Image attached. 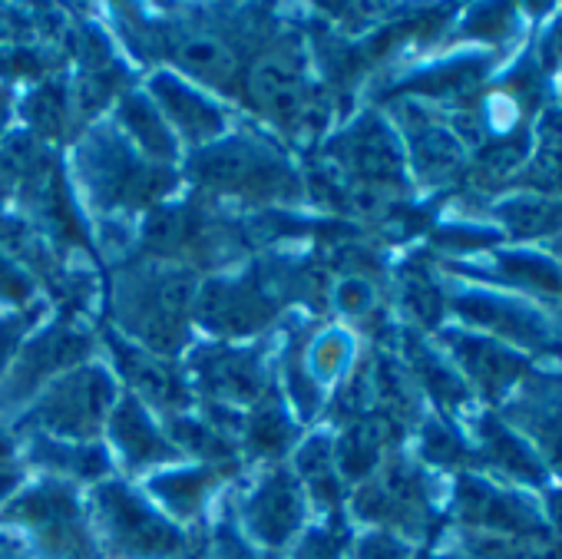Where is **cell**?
<instances>
[{"label": "cell", "instance_id": "obj_8", "mask_svg": "<svg viewBox=\"0 0 562 559\" xmlns=\"http://www.w3.org/2000/svg\"><path fill=\"white\" fill-rule=\"evenodd\" d=\"M302 519H305L302 483L285 470L271 473L245 503V529L261 546H285L302 529Z\"/></svg>", "mask_w": 562, "mask_h": 559}, {"label": "cell", "instance_id": "obj_49", "mask_svg": "<svg viewBox=\"0 0 562 559\" xmlns=\"http://www.w3.org/2000/svg\"><path fill=\"white\" fill-rule=\"evenodd\" d=\"M4 123H8V113H4V110H0V130H4Z\"/></svg>", "mask_w": 562, "mask_h": 559}, {"label": "cell", "instance_id": "obj_35", "mask_svg": "<svg viewBox=\"0 0 562 559\" xmlns=\"http://www.w3.org/2000/svg\"><path fill=\"white\" fill-rule=\"evenodd\" d=\"M516 24H519L516 11L506 8V4H499V8H480L470 18L467 31L473 37H483V41H503V37H513L516 34Z\"/></svg>", "mask_w": 562, "mask_h": 559}, {"label": "cell", "instance_id": "obj_44", "mask_svg": "<svg viewBox=\"0 0 562 559\" xmlns=\"http://www.w3.org/2000/svg\"><path fill=\"white\" fill-rule=\"evenodd\" d=\"M546 516H549V523L555 526V533H562V487L549 493V500H546Z\"/></svg>", "mask_w": 562, "mask_h": 559}, {"label": "cell", "instance_id": "obj_26", "mask_svg": "<svg viewBox=\"0 0 562 559\" xmlns=\"http://www.w3.org/2000/svg\"><path fill=\"white\" fill-rule=\"evenodd\" d=\"M215 483H218V470H179V473L156 477L153 480V493L176 516H195Z\"/></svg>", "mask_w": 562, "mask_h": 559}, {"label": "cell", "instance_id": "obj_14", "mask_svg": "<svg viewBox=\"0 0 562 559\" xmlns=\"http://www.w3.org/2000/svg\"><path fill=\"white\" fill-rule=\"evenodd\" d=\"M355 506L364 519H374L384 526L417 529L424 523V513H427V496H424V483L414 470L391 467L381 480L364 483Z\"/></svg>", "mask_w": 562, "mask_h": 559}, {"label": "cell", "instance_id": "obj_39", "mask_svg": "<svg viewBox=\"0 0 562 559\" xmlns=\"http://www.w3.org/2000/svg\"><path fill=\"white\" fill-rule=\"evenodd\" d=\"M407 305L414 309V315L420 322H437V315L443 309L437 289L427 282V278H414V282H407Z\"/></svg>", "mask_w": 562, "mask_h": 559}, {"label": "cell", "instance_id": "obj_48", "mask_svg": "<svg viewBox=\"0 0 562 559\" xmlns=\"http://www.w3.org/2000/svg\"><path fill=\"white\" fill-rule=\"evenodd\" d=\"M222 559H255V556H248L245 549H238V546H232V549H225V556Z\"/></svg>", "mask_w": 562, "mask_h": 559}, {"label": "cell", "instance_id": "obj_10", "mask_svg": "<svg viewBox=\"0 0 562 559\" xmlns=\"http://www.w3.org/2000/svg\"><path fill=\"white\" fill-rule=\"evenodd\" d=\"M274 315L271 299L251 282V278H228L212 282L195 302V318L222 335H248L261 328Z\"/></svg>", "mask_w": 562, "mask_h": 559}, {"label": "cell", "instance_id": "obj_34", "mask_svg": "<svg viewBox=\"0 0 562 559\" xmlns=\"http://www.w3.org/2000/svg\"><path fill=\"white\" fill-rule=\"evenodd\" d=\"M189 235H192V222H189V212L186 209H162L146 225V242L153 248H166V251L186 245Z\"/></svg>", "mask_w": 562, "mask_h": 559}, {"label": "cell", "instance_id": "obj_41", "mask_svg": "<svg viewBox=\"0 0 562 559\" xmlns=\"http://www.w3.org/2000/svg\"><path fill=\"white\" fill-rule=\"evenodd\" d=\"M27 332V318H8V322H0V374H4V368L11 365L21 338Z\"/></svg>", "mask_w": 562, "mask_h": 559}, {"label": "cell", "instance_id": "obj_18", "mask_svg": "<svg viewBox=\"0 0 562 559\" xmlns=\"http://www.w3.org/2000/svg\"><path fill=\"white\" fill-rule=\"evenodd\" d=\"M199 378L218 401H255L265 388L261 361L255 351H209L199 361Z\"/></svg>", "mask_w": 562, "mask_h": 559}, {"label": "cell", "instance_id": "obj_23", "mask_svg": "<svg viewBox=\"0 0 562 559\" xmlns=\"http://www.w3.org/2000/svg\"><path fill=\"white\" fill-rule=\"evenodd\" d=\"M496 275L503 282L539 292V295H555L562 299V268L549 261L546 255L536 251H499L496 255Z\"/></svg>", "mask_w": 562, "mask_h": 559}, {"label": "cell", "instance_id": "obj_2", "mask_svg": "<svg viewBox=\"0 0 562 559\" xmlns=\"http://www.w3.org/2000/svg\"><path fill=\"white\" fill-rule=\"evenodd\" d=\"M195 176L209 189L222 192H245V195H261V199H289L299 195V179L292 169L274 159L268 149L235 139V143H218L205 153L195 156Z\"/></svg>", "mask_w": 562, "mask_h": 559}, {"label": "cell", "instance_id": "obj_17", "mask_svg": "<svg viewBox=\"0 0 562 559\" xmlns=\"http://www.w3.org/2000/svg\"><path fill=\"white\" fill-rule=\"evenodd\" d=\"M153 97H156V110H162L192 143H209L215 136H222L225 130V120H222V110L212 107L199 90L186 87L182 80L162 74L153 80Z\"/></svg>", "mask_w": 562, "mask_h": 559}, {"label": "cell", "instance_id": "obj_13", "mask_svg": "<svg viewBox=\"0 0 562 559\" xmlns=\"http://www.w3.org/2000/svg\"><path fill=\"white\" fill-rule=\"evenodd\" d=\"M341 163L371 186H401L404 182V153L397 136L378 120H361L341 143Z\"/></svg>", "mask_w": 562, "mask_h": 559}, {"label": "cell", "instance_id": "obj_40", "mask_svg": "<svg viewBox=\"0 0 562 559\" xmlns=\"http://www.w3.org/2000/svg\"><path fill=\"white\" fill-rule=\"evenodd\" d=\"M345 358H348V342L338 332L325 335L318 342V348H315V368H318V374H335L345 365Z\"/></svg>", "mask_w": 562, "mask_h": 559}, {"label": "cell", "instance_id": "obj_36", "mask_svg": "<svg viewBox=\"0 0 562 559\" xmlns=\"http://www.w3.org/2000/svg\"><path fill=\"white\" fill-rule=\"evenodd\" d=\"M463 454H467V447H463V440L450 427L430 424L424 431V457L427 460H434V463H453V460H463Z\"/></svg>", "mask_w": 562, "mask_h": 559}, {"label": "cell", "instance_id": "obj_31", "mask_svg": "<svg viewBox=\"0 0 562 559\" xmlns=\"http://www.w3.org/2000/svg\"><path fill=\"white\" fill-rule=\"evenodd\" d=\"M248 444L258 454H281L292 444V421L278 404H261L248 421Z\"/></svg>", "mask_w": 562, "mask_h": 559}, {"label": "cell", "instance_id": "obj_50", "mask_svg": "<svg viewBox=\"0 0 562 559\" xmlns=\"http://www.w3.org/2000/svg\"><path fill=\"white\" fill-rule=\"evenodd\" d=\"M186 559H202V556H186Z\"/></svg>", "mask_w": 562, "mask_h": 559}, {"label": "cell", "instance_id": "obj_12", "mask_svg": "<svg viewBox=\"0 0 562 559\" xmlns=\"http://www.w3.org/2000/svg\"><path fill=\"white\" fill-rule=\"evenodd\" d=\"M447 342H450V351H453V358L460 361L463 374H467L486 398H503V394H506L513 384H519V381L526 378V371H529V361H526L519 351H513V348H506V345H499V342H493V338H486V335L450 332Z\"/></svg>", "mask_w": 562, "mask_h": 559}, {"label": "cell", "instance_id": "obj_46", "mask_svg": "<svg viewBox=\"0 0 562 559\" xmlns=\"http://www.w3.org/2000/svg\"><path fill=\"white\" fill-rule=\"evenodd\" d=\"M0 37H18V14L0 11Z\"/></svg>", "mask_w": 562, "mask_h": 559}, {"label": "cell", "instance_id": "obj_27", "mask_svg": "<svg viewBox=\"0 0 562 559\" xmlns=\"http://www.w3.org/2000/svg\"><path fill=\"white\" fill-rule=\"evenodd\" d=\"M411 146H414V163L424 176L430 179H443L457 169L460 163V143L453 133L440 130V126H420L414 136H411Z\"/></svg>", "mask_w": 562, "mask_h": 559}, {"label": "cell", "instance_id": "obj_33", "mask_svg": "<svg viewBox=\"0 0 562 559\" xmlns=\"http://www.w3.org/2000/svg\"><path fill=\"white\" fill-rule=\"evenodd\" d=\"M27 120L41 133L57 136L64 130V120H67V93H64V87H54V83L37 87L31 93V100H27Z\"/></svg>", "mask_w": 562, "mask_h": 559}, {"label": "cell", "instance_id": "obj_3", "mask_svg": "<svg viewBox=\"0 0 562 559\" xmlns=\"http://www.w3.org/2000/svg\"><path fill=\"white\" fill-rule=\"evenodd\" d=\"M100 523L116 552L133 559H172L182 552L186 536L156 510H149L139 496H133L123 483H103L97 490Z\"/></svg>", "mask_w": 562, "mask_h": 559}, {"label": "cell", "instance_id": "obj_1", "mask_svg": "<svg viewBox=\"0 0 562 559\" xmlns=\"http://www.w3.org/2000/svg\"><path fill=\"white\" fill-rule=\"evenodd\" d=\"M192 305L195 286L189 271H149L120 286V322L153 355H172L182 345Z\"/></svg>", "mask_w": 562, "mask_h": 559}, {"label": "cell", "instance_id": "obj_16", "mask_svg": "<svg viewBox=\"0 0 562 559\" xmlns=\"http://www.w3.org/2000/svg\"><path fill=\"white\" fill-rule=\"evenodd\" d=\"M509 421L536 440L546 470L562 477V384H532L509 407Z\"/></svg>", "mask_w": 562, "mask_h": 559}, {"label": "cell", "instance_id": "obj_43", "mask_svg": "<svg viewBox=\"0 0 562 559\" xmlns=\"http://www.w3.org/2000/svg\"><path fill=\"white\" fill-rule=\"evenodd\" d=\"M299 559H335V546L328 543V536L315 533V536L302 546Z\"/></svg>", "mask_w": 562, "mask_h": 559}, {"label": "cell", "instance_id": "obj_7", "mask_svg": "<svg viewBox=\"0 0 562 559\" xmlns=\"http://www.w3.org/2000/svg\"><path fill=\"white\" fill-rule=\"evenodd\" d=\"M83 166H87V176H90V186H93V192L103 199V202H126V205H133V202H143V199H149V195H156V192H162V189H169L172 186V176L169 172H162V169H153V166H143L120 139H106V136H100L93 146H90V153H87V159H83Z\"/></svg>", "mask_w": 562, "mask_h": 559}, {"label": "cell", "instance_id": "obj_32", "mask_svg": "<svg viewBox=\"0 0 562 559\" xmlns=\"http://www.w3.org/2000/svg\"><path fill=\"white\" fill-rule=\"evenodd\" d=\"M172 437L182 450L205 457V460H228L232 444L222 427L202 424V421H172Z\"/></svg>", "mask_w": 562, "mask_h": 559}, {"label": "cell", "instance_id": "obj_45", "mask_svg": "<svg viewBox=\"0 0 562 559\" xmlns=\"http://www.w3.org/2000/svg\"><path fill=\"white\" fill-rule=\"evenodd\" d=\"M18 480H21V473L14 467H0V500L18 487Z\"/></svg>", "mask_w": 562, "mask_h": 559}, {"label": "cell", "instance_id": "obj_37", "mask_svg": "<svg viewBox=\"0 0 562 559\" xmlns=\"http://www.w3.org/2000/svg\"><path fill=\"white\" fill-rule=\"evenodd\" d=\"M31 295H34L31 275L21 271L4 251H0V299L14 302V305H24V302H31Z\"/></svg>", "mask_w": 562, "mask_h": 559}, {"label": "cell", "instance_id": "obj_4", "mask_svg": "<svg viewBox=\"0 0 562 559\" xmlns=\"http://www.w3.org/2000/svg\"><path fill=\"white\" fill-rule=\"evenodd\" d=\"M113 414V381L100 368H83L60 378L50 394L37 404L34 424H41L50 437L83 440L103 427Z\"/></svg>", "mask_w": 562, "mask_h": 559}, {"label": "cell", "instance_id": "obj_11", "mask_svg": "<svg viewBox=\"0 0 562 559\" xmlns=\"http://www.w3.org/2000/svg\"><path fill=\"white\" fill-rule=\"evenodd\" d=\"M453 309L467 325L486 328V332H493L513 345L536 348V345L549 342L546 318L519 299H503V295H490V292H467L453 302Z\"/></svg>", "mask_w": 562, "mask_h": 559}, {"label": "cell", "instance_id": "obj_6", "mask_svg": "<svg viewBox=\"0 0 562 559\" xmlns=\"http://www.w3.org/2000/svg\"><path fill=\"white\" fill-rule=\"evenodd\" d=\"M457 510L460 519L483 536H506V539H542L546 516L513 490L493 487L480 477H463L457 483Z\"/></svg>", "mask_w": 562, "mask_h": 559}, {"label": "cell", "instance_id": "obj_20", "mask_svg": "<svg viewBox=\"0 0 562 559\" xmlns=\"http://www.w3.org/2000/svg\"><path fill=\"white\" fill-rule=\"evenodd\" d=\"M483 457L490 460V467H496L499 473H506L516 483H529V487H542L549 470L539 460V454L509 427H503L499 421H483Z\"/></svg>", "mask_w": 562, "mask_h": 559}, {"label": "cell", "instance_id": "obj_9", "mask_svg": "<svg viewBox=\"0 0 562 559\" xmlns=\"http://www.w3.org/2000/svg\"><path fill=\"white\" fill-rule=\"evenodd\" d=\"M87 348H90V338H87L80 328H74V325H54V328H47V332L21 355V361H18V368H14V374H11L4 394H0V404H4V401H14V404L24 401V398L34 394L44 381L57 378V371L77 365V361L87 355Z\"/></svg>", "mask_w": 562, "mask_h": 559}, {"label": "cell", "instance_id": "obj_19", "mask_svg": "<svg viewBox=\"0 0 562 559\" xmlns=\"http://www.w3.org/2000/svg\"><path fill=\"white\" fill-rule=\"evenodd\" d=\"M110 345H113V355H116L123 374L130 378V384H133L146 401H153V404H159V407H179V404H186V388H182V381L176 378V371H172L159 355L139 351V348H133V345H126V342H120V338H110Z\"/></svg>", "mask_w": 562, "mask_h": 559}, {"label": "cell", "instance_id": "obj_28", "mask_svg": "<svg viewBox=\"0 0 562 559\" xmlns=\"http://www.w3.org/2000/svg\"><path fill=\"white\" fill-rule=\"evenodd\" d=\"M503 222L513 228V235H542L552 232L555 225H562V202L559 199H546V195H526V199H513L503 205Z\"/></svg>", "mask_w": 562, "mask_h": 559}, {"label": "cell", "instance_id": "obj_24", "mask_svg": "<svg viewBox=\"0 0 562 559\" xmlns=\"http://www.w3.org/2000/svg\"><path fill=\"white\" fill-rule=\"evenodd\" d=\"M123 126L130 130V136L136 139V146L143 153H149L159 163H172L176 159V139L162 123V113L146 100V97H126L120 107Z\"/></svg>", "mask_w": 562, "mask_h": 559}, {"label": "cell", "instance_id": "obj_29", "mask_svg": "<svg viewBox=\"0 0 562 559\" xmlns=\"http://www.w3.org/2000/svg\"><path fill=\"white\" fill-rule=\"evenodd\" d=\"M299 473H302V480L308 483V490L315 493L318 503H325V506H335L338 503L341 487H338V473H335V457H331V450H328L325 440L315 437L312 444L302 447V454H299Z\"/></svg>", "mask_w": 562, "mask_h": 559}, {"label": "cell", "instance_id": "obj_47", "mask_svg": "<svg viewBox=\"0 0 562 559\" xmlns=\"http://www.w3.org/2000/svg\"><path fill=\"white\" fill-rule=\"evenodd\" d=\"M11 457H14V447H11V440L4 437V431H0V467H14Z\"/></svg>", "mask_w": 562, "mask_h": 559}, {"label": "cell", "instance_id": "obj_42", "mask_svg": "<svg viewBox=\"0 0 562 559\" xmlns=\"http://www.w3.org/2000/svg\"><path fill=\"white\" fill-rule=\"evenodd\" d=\"M371 286L364 282V278H358V275H351L348 282L338 289V302H341V309H348V312H364V309H371Z\"/></svg>", "mask_w": 562, "mask_h": 559}, {"label": "cell", "instance_id": "obj_15", "mask_svg": "<svg viewBox=\"0 0 562 559\" xmlns=\"http://www.w3.org/2000/svg\"><path fill=\"white\" fill-rule=\"evenodd\" d=\"M248 90L271 120L285 123V126H295V123L315 116L308 83H305L299 64H292L289 57H265L251 70Z\"/></svg>", "mask_w": 562, "mask_h": 559}, {"label": "cell", "instance_id": "obj_30", "mask_svg": "<svg viewBox=\"0 0 562 559\" xmlns=\"http://www.w3.org/2000/svg\"><path fill=\"white\" fill-rule=\"evenodd\" d=\"M37 457L57 470H70L74 477H100L106 473V454L100 447H80V444H60V440H50V437H41L37 440Z\"/></svg>", "mask_w": 562, "mask_h": 559}, {"label": "cell", "instance_id": "obj_5", "mask_svg": "<svg viewBox=\"0 0 562 559\" xmlns=\"http://www.w3.org/2000/svg\"><path fill=\"white\" fill-rule=\"evenodd\" d=\"M11 516L31 526L54 559H93L97 556V546L80 516V503L74 490L64 483L37 487L21 503H14Z\"/></svg>", "mask_w": 562, "mask_h": 559}, {"label": "cell", "instance_id": "obj_21", "mask_svg": "<svg viewBox=\"0 0 562 559\" xmlns=\"http://www.w3.org/2000/svg\"><path fill=\"white\" fill-rule=\"evenodd\" d=\"M110 434L116 447L130 457V463H153V460H172L176 447L156 431L149 414L139 401H123L110 414Z\"/></svg>", "mask_w": 562, "mask_h": 559}, {"label": "cell", "instance_id": "obj_38", "mask_svg": "<svg viewBox=\"0 0 562 559\" xmlns=\"http://www.w3.org/2000/svg\"><path fill=\"white\" fill-rule=\"evenodd\" d=\"M355 559H411V549L394 533H371L358 543Z\"/></svg>", "mask_w": 562, "mask_h": 559}, {"label": "cell", "instance_id": "obj_22", "mask_svg": "<svg viewBox=\"0 0 562 559\" xmlns=\"http://www.w3.org/2000/svg\"><path fill=\"white\" fill-rule=\"evenodd\" d=\"M172 60L189 70L192 77L205 80V83H228L232 74H235V57L232 51L212 37V34H202V31H189V34H179L176 44H172Z\"/></svg>", "mask_w": 562, "mask_h": 559}, {"label": "cell", "instance_id": "obj_25", "mask_svg": "<svg viewBox=\"0 0 562 559\" xmlns=\"http://www.w3.org/2000/svg\"><path fill=\"white\" fill-rule=\"evenodd\" d=\"M384 444H387V424L384 421H361V424H355L341 437V444H338V467H341V473L351 477V480L368 477L378 467Z\"/></svg>", "mask_w": 562, "mask_h": 559}]
</instances>
